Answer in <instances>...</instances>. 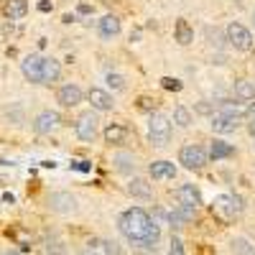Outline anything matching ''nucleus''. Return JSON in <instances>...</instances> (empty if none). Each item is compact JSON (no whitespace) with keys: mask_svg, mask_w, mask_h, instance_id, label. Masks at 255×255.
Listing matches in <instances>:
<instances>
[{"mask_svg":"<svg viewBox=\"0 0 255 255\" xmlns=\"http://www.w3.org/2000/svg\"><path fill=\"white\" fill-rule=\"evenodd\" d=\"M118 230L128 243H133L138 248H153L161 240V227L140 207L125 209L120 215V220H118Z\"/></svg>","mask_w":255,"mask_h":255,"instance_id":"nucleus-1","label":"nucleus"},{"mask_svg":"<svg viewBox=\"0 0 255 255\" xmlns=\"http://www.w3.org/2000/svg\"><path fill=\"white\" fill-rule=\"evenodd\" d=\"M161 87H163V90H174V92H179V90H181V82L174 79V77H163V79H161Z\"/></svg>","mask_w":255,"mask_h":255,"instance_id":"nucleus-31","label":"nucleus"},{"mask_svg":"<svg viewBox=\"0 0 255 255\" xmlns=\"http://www.w3.org/2000/svg\"><path fill=\"white\" fill-rule=\"evenodd\" d=\"M113 166H115V171H120V174H133V171H135V166H138V161H135L133 153L118 151V153L113 156Z\"/></svg>","mask_w":255,"mask_h":255,"instance_id":"nucleus-16","label":"nucleus"},{"mask_svg":"<svg viewBox=\"0 0 255 255\" xmlns=\"http://www.w3.org/2000/svg\"><path fill=\"white\" fill-rule=\"evenodd\" d=\"M5 120H10L13 125H20V123H23V105H10V108H5Z\"/></svg>","mask_w":255,"mask_h":255,"instance_id":"nucleus-28","label":"nucleus"},{"mask_svg":"<svg viewBox=\"0 0 255 255\" xmlns=\"http://www.w3.org/2000/svg\"><path fill=\"white\" fill-rule=\"evenodd\" d=\"M248 133H250V135H253V140H255V118L248 123Z\"/></svg>","mask_w":255,"mask_h":255,"instance_id":"nucleus-38","label":"nucleus"},{"mask_svg":"<svg viewBox=\"0 0 255 255\" xmlns=\"http://www.w3.org/2000/svg\"><path fill=\"white\" fill-rule=\"evenodd\" d=\"M72 168H79V171H90V163H87V161H77V163H72Z\"/></svg>","mask_w":255,"mask_h":255,"instance_id":"nucleus-36","label":"nucleus"},{"mask_svg":"<svg viewBox=\"0 0 255 255\" xmlns=\"http://www.w3.org/2000/svg\"><path fill=\"white\" fill-rule=\"evenodd\" d=\"M209 156L212 158H227V156H232V145L227 143V140H212V145H209Z\"/></svg>","mask_w":255,"mask_h":255,"instance_id":"nucleus-24","label":"nucleus"},{"mask_svg":"<svg viewBox=\"0 0 255 255\" xmlns=\"http://www.w3.org/2000/svg\"><path fill=\"white\" fill-rule=\"evenodd\" d=\"M59 123H61L59 113L44 110V113H38V115L33 118V130H36L38 135H49V133H54L56 128H59Z\"/></svg>","mask_w":255,"mask_h":255,"instance_id":"nucleus-10","label":"nucleus"},{"mask_svg":"<svg viewBox=\"0 0 255 255\" xmlns=\"http://www.w3.org/2000/svg\"><path fill=\"white\" fill-rule=\"evenodd\" d=\"M168 255H184V243L179 238H171V243H168Z\"/></svg>","mask_w":255,"mask_h":255,"instance_id":"nucleus-32","label":"nucleus"},{"mask_svg":"<svg viewBox=\"0 0 255 255\" xmlns=\"http://www.w3.org/2000/svg\"><path fill=\"white\" fill-rule=\"evenodd\" d=\"M151 220H153L158 227H163V225H168V212H163V209L156 207V209L151 212Z\"/></svg>","mask_w":255,"mask_h":255,"instance_id":"nucleus-30","label":"nucleus"},{"mask_svg":"<svg viewBox=\"0 0 255 255\" xmlns=\"http://www.w3.org/2000/svg\"><path fill=\"white\" fill-rule=\"evenodd\" d=\"M148 140L153 145L163 148L168 140H171V120L161 113H153L148 118Z\"/></svg>","mask_w":255,"mask_h":255,"instance_id":"nucleus-3","label":"nucleus"},{"mask_svg":"<svg viewBox=\"0 0 255 255\" xmlns=\"http://www.w3.org/2000/svg\"><path fill=\"white\" fill-rule=\"evenodd\" d=\"M207 161H209V153L197 143H189L179 151V163L184 168H189V171H199V168L207 166Z\"/></svg>","mask_w":255,"mask_h":255,"instance_id":"nucleus-4","label":"nucleus"},{"mask_svg":"<svg viewBox=\"0 0 255 255\" xmlns=\"http://www.w3.org/2000/svg\"><path fill=\"white\" fill-rule=\"evenodd\" d=\"M230 245H232V253L235 255H255V245L245 238H235Z\"/></svg>","mask_w":255,"mask_h":255,"instance_id":"nucleus-25","label":"nucleus"},{"mask_svg":"<svg viewBox=\"0 0 255 255\" xmlns=\"http://www.w3.org/2000/svg\"><path fill=\"white\" fill-rule=\"evenodd\" d=\"M97 128H100V120H97V113L95 110H87V113H82L74 123V133L79 140H95L97 135Z\"/></svg>","mask_w":255,"mask_h":255,"instance_id":"nucleus-7","label":"nucleus"},{"mask_svg":"<svg viewBox=\"0 0 255 255\" xmlns=\"http://www.w3.org/2000/svg\"><path fill=\"white\" fill-rule=\"evenodd\" d=\"M125 189H128V194L135 197V199H151V197H153V186L148 184L145 179H140V176L130 179Z\"/></svg>","mask_w":255,"mask_h":255,"instance_id":"nucleus-15","label":"nucleus"},{"mask_svg":"<svg viewBox=\"0 0 255 255\" xmlns=\"http://www.w3.org/2000/svg\"><path fill=\"white\" fill-rule=\"evenodd\" d=\"M176 199H179V204L194 207V209L202 204V194H199V189H197L194 184H181V186L176 189Z\"/></svg>","mask_w":255,"mask_h":255,"instance_id":"nucleus-14","label":"nucleus"},{"mask_svg":"<svg viewBox=\"0 0 255 255\" xmlns=\"http://www.w3.org/2000/svg\"><path fill=\"white\" fill-rule=\"evenodd\" d=\"M20 72L31 84H44V56L41 54H28L20 61Z\"/></svg>","mask_w":255,"mask_h":255,"instance_id":"nucleus-8","label":"nucleus"},{"mask_svg":"<svg viewBox=\"0 0 255 255\" xmlns=\"http://www.w3.org/2000/svg\"><path fill=\"white\" fill-rule=\"evenodd\" d=\"M225 36H227V41H230V46H235L238 51H248V49L253 46V33H250L243 23H238V20L227 23Z\"/></svg>","mask_w":255,"mask_h":255,"instance_id":"nucleus-6","label":"nucleus"},{"mask_svg":"<svg viewBox=\"0 0 255 255\" xmlns=\"http://www.w3.org/2000/svg\"><path fill=\"white\" fill-rule=\"evenodd\" d=\"M197 215L194 207H186V204H176L171 212H168V225L171 227H184L186 222H191Z\"/></svg>","mask_w":255,"mask_h":255,"instance_id":"nucleus-12","label":"nucleus"},{"mask_svg":"<svg viewBox=\"0 0 255 255\" xmlns=\"http://www.w3.org/2000/svg\"><path fill=\"white\" fill-rule=\"evenodd\" d=\"M125 138H128V133H125L123 125L110 123L108 128H105V140H108L110 145H120V143H125Z\"/></svg>","mask_w":255,"mask_h":255,"instance_id":"nucleus-22","label":"nucleus"},{"mask_svg":"<svg viewBox=\"0 0 255 255\" xmlns=\"http://www.w3.org/2000/svg\"><path fill=\"white\" fill-rule=\"evenodd\" d=\"M212 212L225 220L230 217H238L243 212V197L240 194H220L215 202H212Z\"/></svg>","mask_w":255,"mask_h":255,"instance_id":"nucleus-5","label":"nucleus"},{"mask_svg":"<svg viewBox=\"0 0 255 255\" xmlns=\"http://www.w3.org/2000/svg\"><path fill=\"white\" fill-rule=\"evenodd\" d=\"M38 10H41V13H49V10H51V3H49V0H41V3H38Z\"/></svg>","mask_w":255,"mask_h":255,"instance_id":"nucleus-37","label":"nucleus"},{"mask_svg":"<svg viewBox=\"0 0 255 255\" xmlns=\"http://www.w3.org/2000/svg\"><path fill=\"white\" fill-rule=\"evenodd\" d=\"M174 38L179 41L181 46H189L191 41H194V31H191L189 20H184V18H179V20H176V26H174Z\"/></svg>","mask_w":255,"mask_h":255,"instance_id":"nucleus-19","label":"nucleus"},{"mask_svg":"<svg viewBox=\"0 0 255 255\" xmlns=\"http://www.w3.org/2000/svg\"><path fill=\"white\" fill-rule=\"evenodd\" d=\"M174 123L179 128H189L191 125V113L184 108V105H176V108H174Z\"/></svg>","mask_w":255,"mask_h":255,"instance_id":"nucleus-26","label":"nucleus"},{"mask_svg":"<svg viewBox=\"0 0 255 255\" xmlns=\"http://www.w3.org/2000/svg\"><path fill=\"white\" fill-rule=\"evenodd\" d=\"M100 248H102V243H97V240H95V243H90L87 248L82 250V255H100Z\"/></svg>","mask_w":255,"mask_h":255,"instance_id":"nucleus-34","label":"nucleus"},{"mask_svg":"<svg viewBox=\"0 0 255 255\" xmlns=\"http://www.w3.org/2000/svg\"><path fill=\"white\" fill-rule=\"evenodd\" d=\"M105 79H108V84H110L115 92H123V90H125V79H123L118 72H108V77H105Z\"/></svg>","mask_w":255,"mask_h":255,"instance_id":"nucleus-29","label":"nucleus"},{"mask_svg":"<svg viewBox=\"0 0 255 255\" xmlns=\"http://www.w3.org/2000/svg\"><path fill=\"white\" fill-rule=\"evenodd\" d=\"M138 108L153 115V108H156V100H151V97H140V100H138Z\"/></svg>","mask_w":255,"mask_h":255,"instance_id":"nucleus-33","label":"nucleus"},{"mask_svg":"<svg viewBox=\"0 0 255 255\" xmlns=\"http://www.w3.org/2000/svg\"><path fill=\"white\" fill-rule=\"evenodd\" d=\"M3 10H5V15L10 20H18V18H23L28 13V3H26V0H5Z\"/></svg>","mask_w":255,"mask_h":255,"instance_id":"nucleus-20","label":"nucleus"},{"mask_svg":"<svg viewBox=\"0 0 255 255\" xmlns=\"http://www.w3.org/2000/svg\"><path fill=\"white\" fill-rule=\"evenodd\" d=\"M3 255H18V253H3Z\"/></svg>","mask_w":255,"mask_h":255,"instance_id":"nucleus-40","label":"nucleus"},{"mask_svg":"<svg viewBox=\"0 0 255 255\" xmlns=\"http://www.w3.org/2000/svg\"><path fill=\"white\" fill-rule=\"evenodd\" d=\"M235 100H240V102H250V100H255V82H250V79H240L238 84H235Z\"/></svg>","mask_w":255,"mask_h":255,"instance_id":"nucleus-21","label":"nucleus"},{"mask_svg":"<svg viewBox=\"0 0 255 255\" xmlns=\"http://www.w3.org/2000/svg\"><path fill=\"white\" fill-rule=\"evenodd\" d=\"M46 253L49 255H67V248L56 235H46Z\"/></svg>","mask_w":255,"mask_h":255,"instance_id":"nucleus-27","label":"nucleus"},{"mask_svg":"<svg viewBox=\"0 0 255 255\" xmlns=\"http://www.w3.org/2000/svg\"><path fill=\"white\" fill-rule=\"evenodd\" d=\"M90 102H92V108L100 110V113H108L115 108V100L108 90H102V87H92L90 90Z\"/></svg>","mask_w":255,"mask_h":255,"instance_id":"nucleus-11","label":"nucleus"},{"mask_svg":"<svg viewBox=\"0 0 255 255\" xmlns=\"http://www.w3.org/2000/svg\"><path fill=\"white\" fill-rule=\"evenodd\" d=\"M148 171H151L153 179H174L176 176V166L171 161H153Z\"/></svg>","mask_w":255,"mask_h":255,"instance_id":"nucleus-18","label":"nucleus"},{"mask_svg":"<svg viewBox=\"0 0 255 255\" xmlns=\"http://www.w3.org/2000/svg\"><path fill=\"white\" fill-rule=\"evenodd\" d=\"M61 77V67L56 59H49L44 56V84H51V82H59Z\"/></svg>","mask_w":255,"mask_h":255,"instance_id":"nucleus-23","label":"nucleus"},{"mask_svg":"<svg viewBox=\"0 0 255 255\" xmlns=\"http://www.w3.org/2000/svg\"><path fill=\"white\" fill-rule=\"evenodd\" d=\"M56 100L61 108H74V105L82 102V90L77 87V84H64V87H59L56 92Z\"/></svg>","mask_w":255,"mask_h":255,"instance_id":"nucleus-13","label":"nucleus"},{"mask_svg":"<svg viewBox=\"0 0 255 255\" xmlns=\"http://www.w3.org/2000/svg\"><path fill=\"white\" fill-rule=\"evenodd\" d=\"M253 20H255V15H253Z\"/></svg>","mask_w":255,"mask_h":255,"instance_id":"nucleus-41","label":"nucleus"},{"mask_svg":"<svg viewBox=\"0 0 255 255\" xmlns=\"http://www.w3.org/2000/svg\"><path fill=\"white\" fill-rule=\"evenodd\" d=\"M49 209L56 212V215H72V212L77 209V199H74V194H69V191H54V194L49 197Z\"/></svg>","mask_w":255,"mask_h":255,"instance_id":"nucleus-9","label":"nucleus"},{"mask_svg":"<svg viewBox=\"0 0 255 255\" xmlns=\"http://www.w3.org/2000/svg\"><path fill=\"white\" fill-rule=\"evenodd\" d=\"M97 31H100L102 38L118 36V33H120V18H118V15H105V18H100V20H97Z\"/></svg>","mask_w":255,"mask_h":255,"instance_id":"nucleus-17","label":"nucleus"},{"mask_svg":"<svg viewBox=\"0 0 255 255\" xmlns=\"http://www.w3.org/2000/svg\"><path fill=\"white\" fill-rule=\"evenodd\" d=\"M243 123V110H240V105L238 102H222L220 105V110L212 115V130L215 133H232V130H238Z\"/></svg>","mask_w":255,"mask_h":255,"instance_id":"nucleus-2","label":"nucleus"},{"mask_svg":"<svg viewBox=\"0 0 255 255\" xmlns=\"http://www.w3.org/2000/svg\"><path fill=\"white\" fill-rule=\"evenodd\" d=\"M3 199H5L8 204H13V202H15V197H13V194H3Z\"/></svg>","mask_w":255,"mask_h":255,"instance_id":"nucleus-39","label":"nucleus"},{"mask_svg":"<svg viewBox=\"0 0 255 255\" xmlns=\"http://www.w3.org/2000/svg\"><path fill=\"white\" fill-rule=\"evenodd\" d=\"M102 250L108 253V255H118L120 250H118V243H113V240H105L102 243Z\"/></svg>","mask_w":255,"mask_h":255,"instance_id":"nucleus-35","label":"nucleus"}]
</instances>
